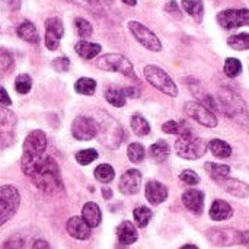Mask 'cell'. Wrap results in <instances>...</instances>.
Masks as SVG:
<instances>
[{
	"label": "cell",
	"instance_id": "cell-24",
	"mask_svg": "<svg viewBox=\"0 0 249 249\" xmlns=\"http://www.w3.org/2000/svg\"><path fill=\"white\" fill-rule=\"evenodd\" d=\"M74 50H76V53H77L82 58H85V60H92V58H95V57L101 53L102 47H101L99 44H95V42L79 41V42H76Z\"/></svg>",
	"mask_w": 249,
	"mask_h": 249
},
{
	"label": "cell",
	"instance_id": "cell-39",
	"mask_svg": "<svg viewBox=\"0 0 249 249\" xmlns=\"http://www.w3.org/2000/svg\"><path fill=\"white\" fill-rule=\"evenodd\" d=\"M31 88H32V79H31V76H28V74H19L16 77V80H15V89H16L18 93L25 95V93H28L31 90Z\"/></svg>",
	"mask_w": 249,
	"mask_h": 249
},
{
	"label": "cell",
	"instance_id": "cell-45",
	"mask_svg": "<svg viewBox=\"0 0 249 249\" xmlns=\"http://www.w3.org/2000/svg\"><path fill=\"white\" fill-rule=\"evenodd\" d=\"M165 10L168 12V13H172L174 16H177V18H181V10H179V6H178V3L175 1V0H172V1H169L166 6H165Z\"/></svg>",
	"mask_w": 249,
	"mask_h": 249
},
{
	"label": "cell",
	"instance_id": "cell-14",
	"mask_svg": "<svg viewBox=\"0 0 249 249\" xmlns=\"http://www.w3.org/2000/svg\"><path fill=\"white\" fill-rule=\"evenodd\" d=\"M120 191L123 194L131 196V194H137L142 185V174L137 169H130L127 172L123 174L121 179H120Z\"/></svg>",
	"mask_w": 249,
	"mask_h": 249
},
{
	"label": "cell",
	"instance_id": "cell-17",
	"mask_svg": "<svg viewBox=\"0 0 249 249\" xmlns=\"http://www.w3.org/2000/svg\"><path fill=\"white\" fill-rule=\"evenodd\" d=\"M146 198L155 206L160 204L168 198V188L158 181H149L146 184Z\"/></svg>",
	"mask_w": 249,
	"mask_h": 249
},
{
	"label": "cell",
	"instance_id": "cell-25",
	"mask_svg": "<svg viewBox=\"0 0 249 249\" xmlns=\"http://www.w3.org/2000/svg\"><path fill=\"white\" fill-rule=\"evenodd\" d=\"M206 171L209 172V175L216 181V182H222L225 179L229 178V174H231V168L228 165H220V163H212V162H207L206 163Z\"/></svg>",
	"mask_w": 249,
	"mask_h": 249
},
{
	"label": "cell",
	"instance_id": "cell-10",
	"mask_svg": "<svg viewBox=\"0 0 249 249\" xmlns=\"http://www.w3.org/2000/svg\"><path fill=\"white\" fill-rule=\"evenodd\" d=\"M185 112H187L188 117H191L193 120H196L197 123H200L204 127L214 128L217 125V118L213 114V111L207 109L200 102H194V101L187 102L185 104Z\"/></svg>",
	"mask_w": 249,
	"mask_h": 249
},
{
	"label": "cell",
	"instance_id": "cell-13",
	"mask_svg": "<svg viewBox=\"0 0 249 249\" xmlns=\"http://www.w3.org/2000/svg\"><path fill=\"white\" fill-rule=\"evenodd\" d=\"M63 34H64V26L58 18H48L45 20V45L50 51L58 48Z\"/></svg>",
	"mask_w": 249,
	"mask_h": 249
},
{
	"label": "cell",
	"instance_id": "cell-30",
	"mask_svg": "<svg viewBox=\"0 0 249 249\" xmlns=\"http://www.w3.org/2000/svg\"><path fill=\"white\" fill-rule=\"evenodd\" d=\"M105 99L117 108H121L125 105V95L123 92V89H117V88H109L105 90Z\"/></svg>",
	"mask_w": 249,
	"mask_h": 249
},
{
	"label": "cell",
	"instance_id": "cell-38",
	"mask_svg": "<svg viewBox=\"0 0 249 249\" xmlns=\"http://www.w3.org/2000/svg\"><path fill=\"white\" fill-rule=\"evenodd\" d=\"M13 66H15L13 55L9 51L0 48V74L9 73L10 70H13Z\"/></svg>",
	"mask_w": 249,
	"mask_h": 249
},
{
	"label": "cell",
	"instance_id": "cell-43",
	"mask_svg": "<svg viewBox=\"0 0 249 249\" xmlns=\"http://www.w3.org/2000/svg\"><path fill=\"white\" fill-rule=\"evenodd\" d=\"M53 67H54L57 71L64 73V71H67L69 67H70V60H69L67 57H58V58H55V60L53 61Z\"/></svg>",
	"mask_w": 249,
	"mask_h": 249
},
{
	"label": "cell",
	"instance_id": "cell-36",
	"mask_svg": "<svg viewBox=\"0 0 249 249\" xmlns=\"http://www.w3.org/2000/svg\"><path fill=\"white\" fill-rule=\"evenodd\" d=\"M223 70H225L228 77H236L242 71V63L238 58H232V57L226 58Z\"/></svg>",
	"mask_w": 249,
	"mask_h": 249
},
{
	"label": "cell",
	"instance_id": "cell-12",
	"mask_svg": "<svg viewBox=\"0 0 249 249\" xmlns=\"http://www.w3.org/2000/svg\"><path fill=\"white\" fill-rule=\"evenodd\" d=\"M71 134L77 140H92L98 136V123L89 117H77L71 124Z\"/></svg>",
	"mask_w": 249,
	"mask_h": 249
},
{
	"label": "cell",
	"instance_id": "cell-23",
	"mask_svg": "<svg viewBox=\"0 0 249 249\" xmlns=\"http://www.w3.org/2000/svg\"><path fill=\"white\" fill-rule=\"evenodd\" d=\"M190 89L193 90V93L196 95V98L200 101V104L201 105H204L207 109H210V111H216V109H219L217 108V104H216V101H214V96H212L201 85H190Z\"/></svg>",
	"mask_w": 249,
	"mask_h": 249
},
{
	"label": "cell",
	"instance_id": "cell-11",
	"mask_svg": "<svg viewBox=\"0 0 249 249\" xmlns=\"http://www.w3.org/2000/svg\"><path fill=\"white\" fill-rule=\"evenodd\" d=\"M207 238L212 244L219 247H232L242 244V232L233 231V229H223L216 228L207 231Z\"/></svg>",
	"mask_w": 249,
	"mask_h": 249
},
{
	"label": "cell",
	"instance_id": "cell-20",
	"mask_svg": "<svg viewBox=\"0 0 249 249\" xmlns=\"http://www.w3.org/2000/svg\"><path fill=\"white\" fill-rule=\"evenodd\" d=\"M82 217L90 228H96L102 220V213H101L99 206L96 203H92V201L86 203L83 206V210H82Z\"/></svg>",
	"mask_w": 249,
	"mask_h": 249
},
{
	"label": "cell",
	"instance_id": "cell-47",
	"mask_svg": "<svg viewBox=\"0 0 249 249\" xmlns=\"http://www.w3.org/2000/svg\"><path fill=\"white\" fill-rule=\"evenodd\" d=\"M67 1L77 4V6H82L85 9H89V10H92L96 6V0H67Z\"/></svg>",
	"mask_w": 249,
	"mask_h": 249
},
{
	"label": "cell",
	"instance_id": "cell-52",
	"mask_svg": "<svg viewBox=\"0 0 249 249\" xmlns=\"http://www.w3.org/2000/svg\"><path fill=\"white\" fill-rule=\"evenodd\" d=\"M242 245L249 247V232H242Z\"/></svg>",
	"mask_w": 249,
	"mask_h": 249
},
{
	"label": "cell",
	"instance_id": "cell-56",
	"mask_svg": "<svg viewBox=\"0 0 249 249\" xmlns=\"http://www.w3.org/2000/svg\"><path fill=\"white\" fill-rule=\"evenodd\" d=\"M104 1H107V3H112V0H104Z\"/></svg>",
	"mask_w": 249,
	"mask_h": 249
},
{
	"label": "cell",
	"instance_id": "cell-40",
	"mask_svg": "<svg viewBox=\"0 0 249 249\" xmlns=\"http://www.w3.org/2000/svg\"><path fill=\"white\" fill-rule=\"evenodd\" d=\"M74 26H76V31H77V34H79V36H82V38H89L90 35H92V25L86 20V19H83V18H76L74 19Z\"/></svg>",
	"mask_w": 249,
	"mask_h": 249
},
{
	"label": "cell",
	"instance_id": "cell-29",
	"mask_svg": "<svg viewBox=\"0 0 249 249\" xmlns=\"http://www.w3.org/2000/svg\"><path fill=\"white\" fill-rule=\"evenodd\" d=\"M95 89H96V82L90 77H82L74 83V90L80 95L90 96L95 93Z\"/></svg>",
	"mask_w": 249,
	"mask_h": 249
},
{
	"label": "cell",
	"instance_id": "cell-22",
	"mask_svg": "<svg viewBox=\"0 0 249 249\" xmlns=\"http://www.w3.org/2000/svg\"><path fill=\"white\" fill-rule=\"evenodd\" d=\"M16 32H18V36L19 38H22L23 41H26L29 44H38L39 42V35H38L36 26L32 22H29V20L22 22L18 26Z\"/></svg>",
	"mask_w": 249,
	"mask_h": 249
},
{
	"label": "cell",
	"instance_id": "cell-21",
	"mask_svg": "<svg viewBox=\"0 0 249 249\" xmlns=\"http://www.w3.org/2000/svg\"><path fill=\"white\" fill-rule=\"evenodd\" d=\"M117 236H118V241L123 245H131L139 238L137 231H136V228H134V225L131 222H123L117 228Z\"/></svg>",
	"mask_w": 249,
	"mask_h": 249
},
{
	"label": "cell",
	"instance_id": "cell-6",
	"mask_svg": "<svg viewBox=\"0 0 249 249\" xmlns=\"http://www.w3.org/2000/svg\"><path fill=\"white\" fill-rule=\"evenodd\" d=\"M96 67L101 69V70H105V71H117V73H121L130 79H137L136 77V73H134V67L133 64L130 63L128 58H125L124 55L121 54H105L102 57H99L96 60Z\"/></svg>",
	"mask_w": 249,
	"mask_h": 249
},
{
	"label": "cell",
	"instance_id": "cell-4",
	"mask_svg": "<svg viewBox=\"0 0 249 249\" xmlns=\"http://www.w3.org/2000/svg\"><path fill=\"white\" fill-rule=\"evenodd\" d=\"M98 137L102 144L109 149H117L124 137L123 127L109 115L104 114V118L98 124Z\"/></svg>",
	"mask_w": 249,
	"mask_h": 249
},
{
	"label": "cell",
	"instance_id": "cell-44",
	"mask_svg": "<svg viewBox=\"0 0 249 249\" xmlns=\"http://www.w3.org/2000/svg\"><path fill=\"white\" fill-rule=\"evenodd\" d=\"M23 248V239L19 236H13L7 239L3 245V249H22Z\"/></svg>",
	"mask_w": 249,
	"mask_h": 249
},
{
	"label": "cell",
	"instance_id": "cell-53",
	"mask_svg": "<svg viewBox=\"0 0 249 249\" xmlns=\"http://www.w3.org/2000/svg\"><path fill=\"white\" fill-rule=\"evenodd\" d=\"M7 117H9V112H7L4 108H0V120H1V121H4Z\"/></svg>",
	"mask_w": 249,
	"mask_h": 249
},
{
	"label": "cell",
	"instance_id": "cell-15",
	"mask_svg": "<svg viewBox=\"0 0 249 249\" xmlns=\"http://www.w3.org/2000/svg\"><path fill=\"white\" fill-rule=\"evenodd\" d=\"M66 229H67L69 235L73 236L74 239L85 241V239L90 238V226L83 220V217L74 216V217L69 219V222L66 225Z\"/></svg>",
	"mask_w": 249,
	"mask_h": 249
},
{
	"label": "cell",
	"instance_id": "cell-41",
	"mask_svg": "<svg viewBox=\"0 0 249 249\" xmlns=\"http://www.w3.org/2000/svg\"><path fill=\"white\" fill-rule=\"evenodd\" d=\"M95 159H98V152L95 149H85V150H80L76 153V160L80 165H89Z\"/></svg>",
	"mask_w": 249,
	"mask_h": 249
},
{
	"label": "cell",
	"instance_id": "cell-54",
	"mask_svg": "<svg viewBox=\"0 0 249 249\" xmlns=\"http://www.w3.org/2000/svg\"><path fill=\"white\" fill-rule=\"evenodd\" d=\"M123 3L128 4V6H136L137 4V0H121Z\"/></svg>",
	"mask_w": 249,
	"mask_h": 249
},
{
	"label": "cell",
	"instance_id": "cell-35",
	"mask_svg": "<svg viewBox=\"0 0 249 249\" xmlns=\"http://www.w3.org/2000/svg\"><path fill=\"white\" fill-rule=\"evenodd\" d=\"M133 214H134L136 225H137L139 228H146V226L149 225L152 216H153V214H152V210L147 209V207H137V209L133 212Z\"/></svg>",
	"mask_w": 249,
	"mask_h": 249
},
{
	"label": "cell",
	"instance_id": "cell-46",
	"mask_svg": "<svg viewBox=\"0 0 249 249\" xmlns=\"http://www.w3.org/2000/svg\"><path fill=\"white\" fill-rule=\"evenodd\" d=\"M10 105H12V99H10L9 93L6 92V89L3 86H0V107L7 108Z\"/></svg>",
	"mask_w": 249,
	"mask_h": 249
},
{
	"label": "cell",
	"instance_id": "cell-37",
	"mask_svg": "<svg viewBox=\"0 0 249 249\" xmlns=\"http://www.w3.org/2000/svg\"><path fill=\"white\" fill-rule=\"evenodd\" d=\"M127 155L133 163H140L144 159V147L140 143H131L127 149Z\"/></svg>",
	"mask_w": 249,
	"mask_h": 249
},
{
	"label": "cell",
	"instance_id": "cell-49",
	"mask_svg": "<svg viewBox=\"0 0 249 249\" xmlns=\"http://www.w3.org/2000/svg\"><path fill=\"white\" fill-rule=\"evenodd\" d=\"M32 249H51V248H50L48 242H45V241H42V239H38V241L34 244Z\"/></svg>",
	"mask_w": 249,
	"mask_h": 249
},
{
	"label": "cell",
	"instance_id": "cell-5",
	"mask_svg": "<svg viewBox=\"0 0 249 249\" xmlns=\"http://www.w3.org/2000/svg\"><path fill=\"white\" fill-rule=\"evenodd\" d=\"M144 77L153 88H156L162 93H165L168 96L178 95V88H177L175 82L169 77V74L163 69L149 64L144 67Z\"/></svg>",
	"mask_w": 249,
	"mask_h": 249
},
{
	"label": "cell",
	"instance_id": "cell-51",
	"mask_svg": "<svg viewBox=\"0 0 249 249\" xmlns=\"http://www.w3.org/2000/svg\"><path fill=\"white\" fill-rule=\"evenodd\" d=\"M9 4H10V7H12L13 10H16V9H19V6H20V0H9Z\"/></svg>",
	"mask_w": 249,
	"mask_h": 249
},
{
	"label": "cell",
	"instance_id": "cell-9",
	"mask_svg": "<svg viewBox=\"0 0 249 249\" xmlns=\"http://www.w3.org/2000/svg\"><path fill=\"white\" fill-rule=\"evenodd\" d=\"M217 22L225 29L249 26V9H226L217 15Z\"/></svg>",
	"mask_w": 249,
	"mask_h": 249
},
{
	"label": "cell",
	"instance_id": "cell-18",
	"mask_svg": "<svg viewBox=\"0 0 249 249\" xmlns=\"http://www.w3.org/2000/svg\"><path fill=\"white\" fill-rule=\"evenodd\" d=\"M229 194H232L233 197H238V198H247L249 196V185L242 182V181H238V179H232V178H228L222 182H219Z\"/></svg>",
	"mask_w": 249,
	"mask_h": 249
},
{
	"label": "cell",
	"instance_id": "cell-55",
	"mask_svg": "<svg viewBox=\"0 0 249 249\" xmlns=\"http://www.w3.org/2000/svg\"><path fill=\"white\" fill-rule=\"evenodd\" d=\"M181 249H198L196 245H185V247H182Z\"/></svg>",
	"mask_w": 249,
	"mask_h": 249
},
{
	"label": "cell",
	"instance_id": "cell-32",
	"mask_svg": "<svg viewBox=\"0 0 249 249\" xmlns=\"http://www.w3.org/2000/svg\"><path fill=\"white\" fill-rule=\"evenodd\" d=\"M131 130L137 136H147L150 133V125L147 120H144V117H142L140 114H136L131 117Z\"/></svg>",
	"mask_w": 249,
	"mask_h": 249
},
{
	"label": "cell",
	"instance_id": "cell-8",
	"mask_svg": "<svg viewBox=\"0 0 249 249\" xmlns=\"http://www.w3.org/2000/svg\"><path fill=\"white\" fill-rule=\"evenodd\" d=\"M128 29L133 34V36L147 50L150 51H160L162 50V44L159 41V38L143 23L137 22V20H130L128 22Z\"/></svg>",
	"mask_w": 249,
	"mask_h": 249
},
{
	"label": "cell",
	"instance_id": "cell-27",
	"mask_svg": "<svg viewBox=\"0 0 249 249\" xmlns=\"http://www.w3.org/2000/svg\"><path fill=\"white\" fill-rule=\"evenodd\" d=\"M209 147H210V152L216 158H219V159H226V158H229L232 155V147L226 142L219 140V139L212 140L210 144H209Z\"/></svg>",
	"mask_w": 249,
	"mask_h": 249
},
{
	"label": "cell",
	"instance_id": "cell-26",
	"mask_svg": "<svg viewBox=\"0 0 249 249\" xmlns=\"http://www.w3.org/2000/svg\"><path fill=\"white\" fill-rule=\"evenodd\" d=\"M182 7L184 10L191 15L197 22L203 20V15H204V6L201 0H182Z\"/></svg>",
	"mask_w": 249,
	"mask_h": 249
},
{
	"label": "cell",
	"instance_id": "cell-7",
	"mask_svg": "<svg viewBox=\"0 0 249 249\" xmlns=\"http://www.w3.org/2000/svg\"><path fill=\"white\" fill-rule=\"evenodd\" d=\"M20 204L19 191L12 185L0 187V226L9 222Z\"/></svg>",
	"mask_w": 249,
	"mask_h": 249
},
{
	"label": "cell",
	"instance_id": "cell-34",
	"mask_svg": "<svg viewBox=\"0 0 249 249\" xmlns=\"http://www.w3.org/2000/svg\"><path fill=\"white\" fill-rule=\"evenodd\" d=\"M228 44L231 48L236 50V51H245L249 50V34H238V35H232L228 39Z\"/></svg>",
	"mask_w": 249,
	"mask_h": 249
},
{
	"label": "cell",
	"instance_id": "cell-48",
	"mask_svg": "<svg viewBox=\"0 0 249 249\" xmlns=\"http://www.w3.org/2000/svg\"><path fill=\"white\" fill-rule=\"evenodd\" d=\"M123 92L125 96H130V98H139L140 96V90L137 88H125V89H123Z\"/></svg>",
	"mask_w": 249,
	"mask_h": 249
},
{
	"label": "cell",
	"instance_id": "cell-19",
	"mask_svg": "<svg viewBox=\"0 0 249 249\" xmlns=\"http://www.w3.org/2000/svg\"><path fill=\"white\" fill-rule=\"evenodd\" d=\"M233 214V210L231 207L229 203L223 201V200H216L213 204H212V209H210V217L216 222H222V220H228L231 219Z\"/></svg>",
	"mask_w": 249,
	"mask_h": 249
},
{
	"label": "cell",
	"instance_id": "cell-2",
	"mask_svg": "<svg viewBox=\"0 0 249 249\" xmlns=\"http://www.w3.org/2000/svg\"><path fill=\"white\" fill-rule=\"evenodd\" d=\"M219 109H222V112L235 120L239 121L241 124H248L249 123V109L247 104L233 92L231 90H223L219 95Z\"/></svg>",
	"mask_w": 249,
	"mask_h": 249
},
{
	"label": "cell",
	"instance_id": "cell-16",
	"mask_svg": "<svg viewBox=\"0 0 249 249\" xmlns=\"http://www.w3.org/2000/svg\"><path fill=\"white\" fill-rule=\"evenodd\" d=\"M182 203L194 214H201L204 207V194L200 190H188L182 196Z\"/></svg>",
	"mask_w": 249,
	"mask_h": 249
},
{
	"label": "cell",
	"instance_id": "cell-33",
	"mask_svg": "<svg viewBox=\"0 0 249 249\" xmlns=\"http://www.w3.org/2000/svg\"><path fill=\"white\" fill-rule=\"evenodd\" d=\"M114 177H115V171H114V168H112L111 165H108V163H102V165H99V166L95 169V178H96L99 182H102V184L111 182V181L114 179Z\"/></svg>",
	"mask_w": 249,
	"mask_h": 249
},
{
	"label": "cell",
	"instance_id": "cell-1",
	"mask_svg": "<svg viewBox=\"0 0 249 249\" xmlns=\"http://www.w3.org/2000/svg\"><path fill=\"white\" fill-rule=\"evenodd\" d=\"M23 174L44 193L55 194L63 190L61 175L57 162L45 152L25 155L22 153Z\"/></svg>",
	"mask_w": 249,
	"mask_h": 249
},
{
	"label": "cell",
	"instance_id": "cell-50",
	"mask_svg": "<svg viewBox=\"0 0 249 249\" xmlns=\"http://www.w3.org/2000/svg\"><path fill=\"white\" fill-rule=\"evenodd\" d=\"M102 196H104V198L109 200L112 197V191L109 188H102Z\"/></svg>",
	"mask_w": 249,
	"mask_h": 249
},
{
	"label": "cell",
	"instance_id": "cell-42",
	"mask_svg": "<svg viewBox=\"0 0 249 249\" xmlns=\"http://www.w3.org/2000/svg\"><path fill=\"white\" fill-rule=\"evenodd\" d=\"M181 181L182 182H185L187 185H197L198 182H200V177L194 172V171H190V169H187V171H184L182 174H181Z\"/></svg>",
	"mask_w": 249,
	"mask_h": 249
},
{
	"label": "cell",
	"instance_id": "cell-3",
	"mask_svg": "<svg viewBox=\"0 0 249 249\" xmlns=\"http://www.w3.org/2000/svg\"><path fill=\"white\" fill-rule=\"evenodd\" d=\"M175 150L178 156L188 159V160H196V159H200L206 153L207 146L204 144L201 139L194 136L193 131H188V133L179 134L175 143Z\"/></svg>",
	"mask_w": 249,
	"mask_h": 249
},
{
	"label": "cell",
	"instance_id": "cell-31",
	"mask_svg": "<svg viewBox=\"0 0 249 249\" xmlns=\"http://www.w3.org/2000/svg\"><path fill=\"white\" fill-rule=\"evenodd\" d=\"M162 130L166 134H184V133L193 131L187 121H174V120L165 123L163 127H162Z\"/></svg>",
	"mask_w": 249,
	"mask_h": 249
},
{
	"label": "cell",
	"instance_id": "cell-28",
	"mask_svg": "<svg viewBox=\"0 0 249 249\" xmlns=\"http://www.w3.org/2000/svg\"><path fill=\"white\" fill-rule=\"evenodd\" d=\"M149 152H150V156L153 158V160H156L158 163H162V162H165V160L168 159V156H169V146H168L166 142L160 140V142L152 144Z\"/></svg>",
	"mask_w": 249,
	"mask_h": 249
}]
</instances>
